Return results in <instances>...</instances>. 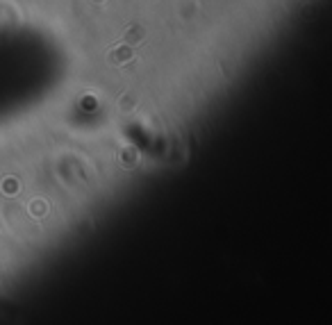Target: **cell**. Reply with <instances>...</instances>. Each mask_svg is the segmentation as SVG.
<instances>
[{
	"mask_svg": "<svg viewBox=\"0 0 332 325\" xmlns=\"http://www.w3.org/2000/svg\"><path fill=\"white\" fill-rule=\"evenodd\" d=\"M130 57H132V48H130V46H119L116 50H112V53L107 55V62H109V66H121V64L130 62Z\"/></svg>",
	"mask_w": 332,
	"mask_h": 325,
	"instance_id": "1",
	"label": "cell"
},
{
	"mask_svg": "<svg viewBox=\"0 0 332 325\" xmlns=\"http://www.w3.org/2000/svg\"><path fill=\"white\" fill-rule=\"evenodd\" d=\"M141 39H143V27H139V25H134V32L130 30L128 34L123 37V41L125 44H130V46H137Z\"/></svg>",
	"mask_w": 332,
	"mask_h": 325,
	"instance_id": "2",
	"label": "cell"
}]
</instances>
